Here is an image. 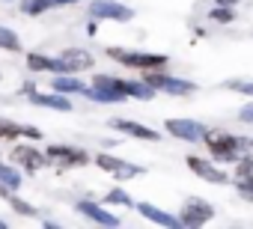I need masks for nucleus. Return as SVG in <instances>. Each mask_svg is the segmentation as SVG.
Listing matches in <instances>:
<instances>
[{
    "instance_id": "nucleus-1",
    "label": "nucleus",
    "mask_w": 253,
    "mask_h": 229,
    "mask_svg": "<svg viewBox=\"0 0 253 229\" xmlns=\"http://www.w3.org/2000/svg\"><path fill=\"white\" fill-rule=\"evenodd\" d=\"M203 143L209 146V152H211L217 161H235V158L241 155V149L250 146L247 137H235V134H229V131H209V128H206V134H203Z\"/></svg>"
},
{
    "instance_id": "nucleus-2",
    "label": "nucleus",
    "mask_w": 253,
    "mask_h": 229,
    "mask_svg": "<svg viewBox=\"0 0 253 229\" xmlns=\"http://www.w3.org/2000/svg\"><path fill=\"white\" fill-rule=\"evenodd\" d=\"M107 57L128 66V69H161L167 66L164 54H140V51H122V48H107Z\"/></svg>"
},
{
    "instance_id": "nucleus-3",
    "label": "nucleus",
    "mask_w": 253,
    "mask_h": 229,
    "mask_svg": "<svg viewBox=\"0 0 253 229\" xmlns=\"http://www.w3.org/2000/svg\"><path fill=\"white\" fill-rule=\"evenodd\" d=\"M143 80L149 86H155V92H170V95H188L197 89V83L182 80V77H170V75L155 72V69H143Z\"/></svg>"
},
{
    "instance_id": "nucleus-4",
    "label": "nucleus",
    "mask_w": 253,
    "mask_h": 229,
    "mask_svg": "<svg viewBox=\"0 0 253 229\" xmlns=\"http://www.w3.org/2000/svg\"><path fill=\"white\" fill-rule=\"evenodd\" d=\"M211 214H214L211 202H206V199H188V202L182 205L179 223H182V226H203L206 220H211Z\"/></svg>"
},
{
    "instance_id": "nucleus-5",
    "label": "nucleus",
    "mask_w": 253,
    "mask_h": 229,
    "mask_svg": "<svg viewBox=\"0 0 253 229\" xmlns=\"http://www.w3.org/2000/svg\"><path fill=\"white\" fill-rule=\"evenodd\" d=\"M89 15L92 18H107V21H131V9L116 3V0H92L89 3Z\"/></svg>"
},
{
    "instance_id": "nucleus-6",
    "label": "nucleus",
    "mask_w": 253,
    "mask_h": 229,
    "mask_svg": "<svg viewBox=\"0 0 253 229\" xmlns=\"http://www.w3.org/2000/svg\"><path fill=\"white\" fill-rule=\"evenodd\" d=\"M57 60L63 66V75H75V72H84V69L95 66V57L89 51H84V48H66Z\"/></svg>"
},
{
    "instance_id": "nucleus-7",
    "label": "nucleus",
    "mask_w": 253,
    "mask_h": 229,
    "mask_svg": "<svg viewBox=\"0 0 253 229\" xmlns=\"http://www.w3.org/2000/svg\"><path fill=\"white\" fill-rule=\"evenodd\" d=\"M45 155L57 167H86L89 164V155L84 149H72V146H48Z\"/></svg>"
},
{
    "instance_id": "nucleus-8",
    "label": "nucleus",
    "mask_w": 253,
    "mask_h": 229,
    "mask_svg": "<svg viewBox=\"0 0 253 229\" xmlns=\"http://www.w3.org/2000/svg\"><path fill=\"white\" fill-rule=\"evenodd\" d=\"M95 164H98L104 173L116 176V179H134V176L143 173L140 167H134V164H128V161H122V158H113V155H107V152L95 155Z\"/></svg>"
},
{
    "instance_id": "nucleus-9",
    "label": "nucleus",
    "mask_w": 253,
    "mask_h": 229,
    "mask_svg": "<svg viewBox=\"0 0 253 229\" xmlns=\"http://www.w3.org/2000/svg\"><path fill=\"white\" fill-rule=\"evenodd\" d=\"M167 131H170L176 140H185V143H203L206 125H200V122H194V119H167Z\"/></svg>"
},
{
    "instance_id": "nucleus-10",
    "label": "nucleus",
    "mask_w": 253,
    "mask_h": 229,
    "mask_svg": "<svg viewBox=\"0 0 253 229\" xmlns=\"http://www.w3.org/2000/svg\"><path fill=\"white\" fill-rule=\"evenodd\" d=\"M185 164L191 167V173H197L200 179H206V182H211V185H226V182H229V176H226L223 170H217L214 164H209L206 158L188 155V158H185Z\"/></svg>"
},
{
    "instance_id": "nucleus-11",
    "label": "nucleus",
    "mask_w": 253,
    "mask_h": 229,
    "mask_svg": "<svg viewBox=\"0 0 253 229\" xmlns=\"http://www.w3.org/2000/svg\"><path fill=\"white\" fill-rule=\"evenodd\" d=\"M9 158H12V164H21V167L30 170V173H36V170H42V167L48 164V155L39 152V149H33V146H15Z\"/></svg>"
},
{
    "instance_id": "nucleus-12",
    "label": "nucleus",
    "mask_w": 253,
    "mask_h": 229,
    "mask_svg": "<svg viewBox=\"0 0 253 229\" xmlns=\"http://www.w3.org/2000/svg\"><path fill=\"white\" fill-rule=\"evenodd\" d=\"M92 86L101 89V92H107V95H113L116 101L128 98V80H119V77H110V75H95L92 77Z\"/></svg>"
},
{
    "instance_id": "nucleus-13",
    "label": "nucleus",
    "mask_w": 253,
    "mask_h": 229,
    "mask_svg": "<svg viewBox=\"0 0 253 229\" xmlns=\"http://www.w3.org/2000/svg\"><path fill=\"white\" fill-rule=\"evenodd\" d=\"M110 125H113L116 131H122V134H128V137H137V140H149V143L161 140L158 131H152V128L140 125V122H131V119H116V122H110Z\"/></svg>"
},
{
    "instance_id": "nucleus-14",
    "label": "nucleus",
    "mask_w": 253,
    "mask_h": 229,
    "mask_svg": "<svg viewBox=\"0 0 253 229\" xmlns=\"http://www.w3.org/2000/svg\"><path fill=\"white\" fill-rule=\"evenodd\" d=\"M78 211L84 214V217H92L95 223H101V226H119V217L116 214H110V211H104L101 205H95V202H78Z\"/></svg>"
},
{
    "instance_id": "nucleus-15",
    "label": "nucleus",
    "mask_w": 253,
    "mask_h": 229,
    "mask_svg": "<svg viewBox=\"0 0 253 229\" xmlns=\"http://www.w3.org/2000/svg\"><path fill=\"white\" fill-rule=\"evenodd\" d=\"M143 217H149L152 223H161V226H179V217H173V214H167V211H161V208H155L152 202H137L134 205Z\"/></svg>"
},
{
    "instance_id": "nucleus-16",
    "label": "nucleus",
    "mask_w": 253,
    "mask_h": 229,
    "mask_svg": "<svg viewBox=\"0 0 253 229\" xmlns=\"http://www.w3.org/2000/svg\"><path fill=\"white\" fill-rule=\"evenodd\" d=\"M27 69H30V72H54V75L63 72L60 60H51V57H45V54H27Z\"/></svg>"
},
{
    "instance_id": "nucleus-17",
    "label": "nucleus",
    "mask_w": 253,
    "mask_h": 229,
    "mask_svg": "<svg viewBox=\"0 0 253 229\" xmlns=\"http://www.w3.org/2000/svg\"><path fill=\"white\" fill-rule=\"evenodd\" d=\"M51 86H54L57 92H78V95H86V89H89L84 80H78V77H69V75H63V72H60V75L51 80Z\"/></svg>"
},
{
    "instance_id": "nucleus-18",
    "label": "nucleus",
    "mask_w": 253,
    "mask_h": 229,
    "mask_svg": "<svg viewBox=\"0 0 253 229\" xmlns=\"http://www.w3.org/2000/svg\"><path fill=\"white\" fill-rule=\"evenodd\" d=\"M30 101L33 104H42V107H54V110H72V101L57 92V95H39V92H30Z\"/></svg>"
},
{
    "instance_id": "nucleus-19",
    "label": "nucleus",
    "mask_w": 253,
    "mask_h": 229,
    "mask_svg": "<svg viewBox=\"0 0 253 229\" xmlns=\"http://www.w3.org/2000/svg\"><path fill=\"white\" fill-rule=\"evenodd\" d=\"M18 134H30V137H42L36 128H21V125H15V122H9V119H3L0 116V140H15Z\"/></svg>"
},
{
    "instance_id": "nucleus-20",
    "label": "nucleus",
    "mask_w": 253,
    "mask_h": 229,
    "mask_svg": "<svg viewBox=\"0 0 253 229\" xmlns=\"http://www.w3.org/2000/svg\"><path fill=\"white\" fill-rule=\"evenodd\" d=\"M0 193H3V196L9 199V205H12V208H15L18 214H24V217H33V214H36V208H33L30 202H24V199H18L15 193H9V191H3V188H0Z\"/></svg>"
},
{
    "instance_id": "nucleus-21",
    "label": "nucleus",
    "mask_w": 253,
    "mask_h": 229,
    "mask_svg": "<svg viewBox=\"0 0 253 229\" xmlns=\"http://www.w3.org/2000/svg\"><path fill=\"white\" fill-rule=\"evenodd\" d=\"M235 182H253V158H238L235 164Z\"/></svg>"
},
{
    "instance_id": "nucleus-22",
    "label": "nucleus",
    "mask_w": 253,
    "mask_h": 229,
    "mask_svg": "<svg viewBox=\"0 0 253 229\" xmlns=\"http://www.w3.org/2000/svg\"><path fill=\"white\" fill-rule=\"evenodd\" d=\"M0 185H6V188H18V185H21V173H18L15 167L0 164Z\"/></svg>"
},
{
    "instance_id": "nucleus-23",
    "label": "nucleus",
    "mask_w": 253,
    "mask_h": 229,
    "mask_svg": "<svg viewBox=\"0 0 253 229\" xmlns=\"http://www.w3.org/2000/svg\"><path fill=\"white\" fill-rule=\"evenodd\" d=\"M0 48H3V51H21V39L12 30L0 27Z\"/></svg>"
},
{
    "instance_id": "nucleus-24",
    "label": "nucleus",
    "mask_w": 253,
    "mask_h": 229,
    "mask_svg": "<svg viewBox=\"0 0 253 229\" xmlns=\"http://www.w3.org/2000/svg\"><path fill=\"white\" fill-rule=\"evenodd\" d=\"M54 3H51V0H24V3H21V9L27 12V15H42V12H48Z\"/></svg>"
},
{
    "instance_id": "nucleus-25",
    "label": "nucleus",
    "mask_w": 253,
    "mask_h": 229,
    "mask_svg": "<svg viewBox=\"0 0 253 229\" xmlns=\"http://www.w3.org/2000/svg\"><path fill=\"white\" fill-rule=\"evenodd\" d=\"M104 199H107L110 205H134V202H131V196L125 193V191H119V188H116V191H110Z\"/></svg>"
},
{
    "instance_id": "nucleus-26",
    "label": "nucleus",
    "mask_w": 253,
    "mask_h": 229,
    "mask_svg": "<svg viewBox=\"0 0 253 229\" xmlns=\"http://www.w3.org/2000/svg\"><path fill=\"white\" fill-rule=\"evenodd\" d=\"M209 18H211V21L226 24V21H232V6H214V9L209 12Z\"/></svg>"
},
{
    "instance_id": "nucleus-27",
    "label": "nucleus",
    "mask_w": 253,
    "mask_h": 229,
    "mask_svg": "<svg viewBox=\"0 0 253 229\" xmlns=\"http://www.w3.org/2000/svg\"><path fill=\"white\" fill-rule=\"evenodd\" d=\"M229 89H238V92H244V95H253V83H247V80H232V83H226Z\"/></svg>"
},
{
    "instance_id": "nucleus-28",
    "label": "nucleus",
    "mask_w": 253,
    "mask_h": 229,
    "mask_svg": "<svg viewBox=\"0 0 253 229\" xmlns=\"http://www.w3.org/2000/svg\"><path fill=\"white\" fill-rule=\"evenodd\" d=\"M235 188H238V193H241L244 199L253 202V182H235Z\"/></svg>"
},
{
    "instance_id": "nucleus-29",
    "label": "nucleus",
    "mask_w": 253,
    "mask_h": 229,
    "mask_svg": "<svg viewBox=\"0 0 253 229\" xmlns=\"http://www.w3.org/2000/svg\"><path fill=\"white\" fill-rule=\"evenodd\" d=\"M238 119H241V122H253V104L241 107V113H238Z\"/></svg>"
},
{
    "instance_id": "nucleus-30",
    "label": "nucleus",
    "mask_w": 253,
    "mask_h": 229,
    "mask_svg": "<svg viewBox=\"0 0 253 229\" xmlns=\"http://www.w3.org/2000/svg\"><path fill=\"white\" fill-rule=\"evenodd\" d=\"M54 6H72V3H78V0H51Z\"/></svg>"
},
{
    "instance_id": "nucleus-31",
    "label": "nucleus",
    "mask_w": 253,
    "mask_h": 229,
    "mask_svg": "<svg viewBox=\"0 0 253 229\" xmlns=\"http://www.w3.org/2000/svg\"><path fill=\"white\" fill-rule=\"evenodd\" d=\"M220 6H232V3H238V0H217Z\"/></svg>"
},
{
    "instance_id": "nucleus-32",
    "label": "nucleus",
    "mask_w": 253,
    "mask_h": 229,
    "mask_svg": "<svg viewBox=\"0 0 253 229\" xmlns=\"http://www.w3.org/2000/svg\"><path fill=\"white\" fill-rule=\"evenodd\" d=\"M0 226H3V220H0Z\"/></svg>"
},
{
    "instance_id": "nucleus-33",
    "label": "nucleus",
    "mask_w": 253,
    "mask_h": 229,
    "mask_svg": "<svg viewBox=\"0 0 253 229\" xmlns=\"http://www.w3.org/2000/svg\"><path fill=\"white\" fill-rule=\"evenodd\" d=\"M250 146H253V140H250Z\"/></svg>"
}]
</instances>
